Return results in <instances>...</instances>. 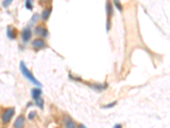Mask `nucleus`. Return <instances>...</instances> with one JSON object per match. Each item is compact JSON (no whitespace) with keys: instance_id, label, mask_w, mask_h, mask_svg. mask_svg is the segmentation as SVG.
Instances as JSON below:
<instances>
[{"instance_id":"f257e3e1","label":"nucleus","mask_w":170,"mask_h":128,"mask_svg":"<svg viewBox=\"0 0 170 128\" xmlns=\"http://www.w3.org/2000/svg\"><path fill=\"white\" fill-rule=\"evenodd\" d=\"M20 71H21L22 74L27 78L28 80H30L31 82L33 83L34 85H37L38 86H41V83L39 82L36 78L34 77V75L29 71V69L27 68V66H26V64H25L24 62H21L20 63Z\"/></svg>"},{"instance_id":"f03ea898","label":"nucleus","mask_w":170,"mask_h":128,"mask_svg":"<svg viewBox=\"0 0 170 128\" xmlns=\"http://www.w3.org/2000/svg\"><path fill=\"white\" fill-rule=\"evenodd\" d=\"M15 113H16V110L14 108H9V109L5 110L3 115H2V121L4 124H7L8 122H9L11 118L14 116Z\"/></svg>"},{"instance_id":"7ed1b4c3","label":"nucleus","mask_w":170,"mask_h":128,"mask_svg":"<svg viewBox=\"0 0 170 128\" xmlns=\"http://www.w3.org/2000/svg\"><path fill=\"white\" fill-rule=\"evenodd\" d=\"M25 122H26V119L24 115L20 114L17 117V119H16L15 123H14V127L15 128H24L25 127Z\"/></svg>"},{"instance_id":"20e7f679","label":"nucleus","mask_w":170,"mask_h":128,"mask_svg":"<svg viewBox=\"0 0 170 128\" xmlns=\"http://www.w3.org/2000/svg\"><path fill=\"white\" fill-rule=\"evenodd\" d=\"M32 46L37 49V50H39V49H43L44 48L46 45H45V42L42 39V38H36L35 40H33L32 42Z\"/></svg>"},{"instance_id":"39448f33","label":"nucleus","mask_w":170,"mask_h":128,"mask_svg":"<svg viewBox=\"0 0 170 128\" xmlns=\"http://www.w3.org/2000/svg\"><path fill=\"white\" fill-rule=\"evenodd\" d=\"M35 32H36L37 34H38L40 36L47 37V35H48V30H47V28L43 27V26L37 27L36 29H35Z\"/></svg>"},{"instance_id":"423d86ee","label":"nucleus","mask_w":170,"mask_h":128,"mask_svg":"<svg viewBox=\"0 0 170 128\" xmlns=\"http://www.w3.org/2000/svg\"><path fill=\"white\" fill-rule=\"evenodd\" d=\"M32 36V32L29 28H26L22 31L21 33V38L23 39V41H28Z\"/></svg>"},{"instance_id":"0eeeda50","label":"nucleus","mask_w":170,"mask_h":128,"mask_svg":"<svg viewBox=\"0 0 170 128\" xmlns=\"http://www.w3.org/2000/svg\"><path fill=\"white\" fill-rule=\"evenodd\" d=\"M65 126L66 128H77L76 122L69 117H66L65 119Z\"/></svg>"},{"instance_id":"6e6552de","label":"nucleus","mask_w":170,"mask_h":128,"mask_svg":"<svg viewBox=\"0 0 170 128\" xmlns=\"http://www.w3.org/2000/svg\"><path fill=\"white\" fill-rule=\"evenodd\" d=\"M7 35L11 39L15 38L16 36V31H15V29L12 28V27H8V28H7Z\"/></svg>"},{"instance_id":"1a4fd4ad","label":"nucleus","mask_w":170,"mask_h":128,"mask_svg":"<svg viewBox=\"0 0 170 128\" xmlns=\"http://www.w3.org/2000/svg\"><path fill=\"white\" fill-rule=\"evenodd\" d=\"M41 94H42V92H41L40 89H32V97L34 100H36L37 98L40 97Z\"/></svg>"},{"instance_id":"9d476101","label":"nucleus","mask_w":170,"mask_h":128,"mask_svg":"<svg viewBox=\"0 0 170 128\" xmlns=\"http://www.w3.org/2000/svg\"><path fill=\"white\" fill-rule=\"evenodd\" d=\"M51 10H52L51 8H49V9H44V10L43 11V13H42V18L44 19V20H47V19L49 18V16H50Z\"/></svg>"},{"instance_id":"9b49d317","label":"nucleus","mask_w":170,"mask_h":128,"mask_svg":"<svg viewBox=\"0 0 170 128\" xmlns=\"http://www.w3.org/2000/svg\"><path fill=\"white\" fill-rule=\"evenodd\" d=\"M35 101H36L37 106H38L41 110H43V108H44V99L40 97L37 98Z\"/></svg>"},{"instance_id":"f8f14e48","label":"nucleus","mask_w":170,"mask_h":128,"mask_svg":"<svg viewBox=\"0 0 170 128\" xmlns=\"http://www.w3.org/2000/svg\"><path fill=\"white\" fill-rule=\"evenodd\" d=\"M107 11L108 16H111V15L112 14V6L111 4V3L108 1L107 4Z\"/></svg>"},{"instance_id":"ddd939ff","label":"nucleus","mask_w":170,"mask_h":128,"mask_svg":"<svg viewBox=\"0 0 170 128\" xmlns=\"http://www.w3.org/2000/svg\"><path fill=\"white\" fill-rule=\"evenodd\" d=\"M113 3H114L115 6H116V8L119 9L120 11L123 10V6H122V4H121V3H120L119 0H113Z\"/></svg>"},{"instance_id":"4468645a","label":"nucleus","mask_w":170,"mask_h":128,"mask_svg":"<svg viewBox=\"0 0 170 128\" xmlns=\"http://www.w3.org/2000/svg\"><path fill=\"white\" fill-rule=\"evenodd\" d=\"M12 2H13V0H4V2H3V6H4V8H7Z\"/></svg>"},{"instance_id":"2eb2a0df","label":"nucleus","mask_w":170,"mask_h":128,"mask_svg":"<svg viewBox=\"0 0 170 128\" xmlns=\"http://www.w3.org/2000/svg\"><path fill=\"white\" fill-rule=\"evenodd\" d=\"M26 7H27V9H30V10H32V1H30V0H27V2H26Z\"/></svg>"},{"instance_id":"dca6fc26","label":"nucleus","mask_w":170,"mask_h":128,"mask_svg":"<svg viewBox=\"0 0 170 128\" xmlns=\"http://www.w3.org/2000/svg\"><path fill=\"white\" fill-rule=\"evenodd\" d=\"M36 112L35 111H32V112H31L29 114H28V118L30 119H34V117L36 116Z\"/></svg>"},{"instance_id":"f3484780","label":"nucleus","mask_w":170,"mask_h":128,"mask_svg":"<svg viewBox=\"0 0 170 128\" xmlns=\"http://www.w3.org/2000/svg\"><path fill=\"white\" fill-rule=\"evenodd\" d=\"M116 103V102H112V103H110V104H109V106H106V108H111V107H113Z\"/></svg>"},{"instance_id":"a211bd4d","label":"nucleus","mask_w":170,"mask_h":128,"mask_svg":"<svg viewBox=\"0 0 170 128\" xmlns=\"http://www.w3.org/2000/svg\"><path fill=\"white\" fill-rule=\"evenodd\" d=\"M37 19H38V15H34V16H33V17H32V21H37Z\"/></svg>"},{"instance_id":"6ab92c4d","label":"nucleus","mask_w":170,"mask_h":128,"mask_svg":"<svg viewBox=\"0 0 170 128\" xmlns=\"http://www.w3.org/2000/svg\"><path fill=\"white\" fill-rule=\"evenodd\" d=\"M115 128H122V126H121V125H116V126H115Z\"/></svg>"},{"instance_id":"aec40b11","label":"nucleus","mask_w":170,"mask_h":128,"mask_svg":"<svg viewBox=\"0 0 170 128\" xmlns=\"http://www.w3.org/2000/svg\"><path fill=\"white\" fill-rule=\"evenodd\" d=\"M78 128H86V127H85V126H83V125H82V124H81V125H79Z\"/></svg>"},{"instance_id":"412c9836","label":"nucleus","mask_w":170,"mask_h":128,"mask_svg":"<svg viewBox=\"0 0 170 128\" xmlns=\"http://www.w3.org/2000/svg\"><path fill=\"white\" fill-rule=\"evenodd\" d=\"M30 1H32H32H33V0H30Z\"/></svg>"}]
</instances>
